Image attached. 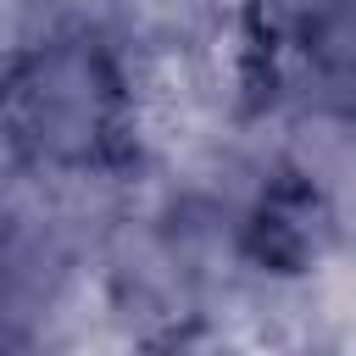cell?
<instances>
[{"instance_id": "6da1fadb", "label": "cell", "mask_w": 356, "mask_h": 356, "mask_svg": "<svg viewBox=\"0 0 356 356\" xmlns=\"http://www.w3.org/2000/svg\"><path fill=\"white\" fill-rule=\"evenodd\" d=\"M145 161L134 39L100 17H50L6 61V167L39 189H117Z\"/></svg>"}, {"instance_id": "7a4b0ae2", "label": "cell", "mask_w": 356, "mask_h": 356, "mask_svg": "<svg viewBox=\"0 0 356 356\" xmlns=\"http://www.w3.org/2000/svg\"><path fill=\"white\" fill-rule=\"evenodd\" d=\"M211 217H217L222 261L261 284L312 278L345 228L334 178H323L306 156H289V150L267 156L234 200L211 206Z\"/></svg>"}]
</instances>
